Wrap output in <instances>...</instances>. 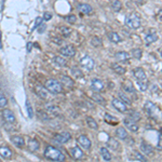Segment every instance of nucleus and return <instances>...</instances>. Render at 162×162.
Masks as SVG:
<instances>
[{"mask_svg": "<svg viewBox=\"0 0 162 162\" xmlns=\"http://www.w3.org/2000/svg\"><path fill=\"white\" fill-rule=\"evenodd\" d=\"M126 25L131 29H137L141 26V17L136 13H131L126 16Z\"/></svg>", "mask_w": 162, "mask_h": 162, "instance_id": "3", "label": "nucleus"}, {"mask_svg": "<svg viewBox=\"0 0 162 162\" xmlns=\"http://www.w3.org/2000/svg\"><path fill=\"white\" fill-rule=\"evenodd\" d=\"M100 155H102L103 159H104L105 161H110L111 160V155H110V152L108 151V149H107L106 147L100 148Z\"/></svg>", "mask_w": 162, "mask_h": 162, "instance_id": "29", "label": "nucleus"}, {"mask_svg": "<svg viewBox=\"0 0 162 162\" xmlns=\"http://www.w3.org/2000/svg\"><path fill=\"white\" fill-rule=\"evenodd\" d=\"M78 10H79L81 13H83V14H91L93 9L87 3H80L78 4Z\"/></svg>", "mask_w": 162, "mask_h": 162, "instance_id": "19", "label": "nucleus"}, {"mask_svg": "<svg viewBox=\"0 0 162 162\" xmlns=\"http://www.w3.org/2000/svg\"><path fill=\"white\" fill-rule=\"evenodd\" d=\"M108 147H110L111 149H118V147H119V143H118L117 141H116L115 139H113V137H110L108 141Z\"/></svg>", "mask_w": 162, "mask_h": 162, "instance_id": "36", "label": "nucleus"}, {"mask_svg": "<svg viewBox=\"0 0 162 162\" xmlns=\"http://www.w3.org/2000/svg\"><path fill=\"white\" fill-rule=\"evenodd\" d=\"M92 100H93L94 102L98 103V104H104L105 103V98L98 93H94L93 95H92Z\"/></svg>", "mask_w": 162, "mask_h": 162, "instance_id": "34", "label": "nucleus"}, {"mask_svg": "<svg viewBox=\"0 0 162 162\" xmlns=\"http://www.w3.org/2000/svg\"><path fill=\"white\" fill-rule=\"evenodd\" d=\"M71 139V135L70 133L68 132H63V133H60L55 136V141L58 142L60 144H65Z\"/></svg>", "mask_w": 162, "mask_h": 162, "instance_id": "9", "label": "nucleus"}, {"mask_svg": "<svg viewBox=\"0 0 162 162\" xmlns=\"http://www.w3.org/2000/svg\"><path fill=\"white\" fill-rule=\"evenodd\" d=\"M26 106H27V113H28V117L29 118H32V107H30V104H29V102H26Z\"/></svg>", "mask_w": 162, "mask_h": 162, "instance_id": "47", "label": "nucleus"}, {"mask_svg": "<svg viewBox=\"0 0 162 162\" xmlns=\"http://www.w3.org/2000/svg\"><path fill=\"white\" fill-rule=\"evenodd\" d=\"M45 157L52 161L61 162V161L65 160V155L63 154L60 149H58V148L53 147V146H51V145H48L47 147H45Z\"/></svg>", "mask_w": 162, "mask_h": 162, "instance_id": "1", "label": "nucleus"}, {"mask_svg": "<svg viewBox=\"0 0 162 162\" xmlns=\"http://www.w3.org/2000/svg\"><path fill=\"white\" fill-rule=\"evenodd\" d=\"M65 19H66L67 23H69V24H75L76 21H77V17H76L74 14H70V15H68V16L65 17Z\"/></svg>", "mask_w": 162, "mask_h": 162, "instance_id": "44", "label": "nucleus"}, {"mask_svg": "<svg viewBox=\"0 0 162 162\" xmlns=\"http://www.w3.org/2000/svg\"><path fill=\"white\" fill-rule=\"evenodd\" d=\"M45 87L47 89L48 92H50V93H52V94H58V93H61L63 90L62 83L55 79H49L45 81Z\"/></svg>", "mask_w": 162, "mask_h": 162, "instance_id": "2", "label": "nucleus"}, {"mask_svg": "<svg viewBox=\"0 0 162 162\" xmlns=\"http://www.w3.org/2000/svg\"><path fill=\"white\" fill-rule=\"evenodd\" d=\"M60 32L64 37H69L71 35V29L69 27H67V26H61Z\"/></svg>", "mask_w": 162, "mask_h": 162, "instance_id": "33", "label": "nucleus"}, {"mask_svg": "<svg viewBox=\"0 0 162 162\" xmlns=\"http://www.w3.org/2000/svg\"><path fill=\"white\" fill-rule=\"evenodd\" d=\"M52 19V14L49 12H45V15H43V19H45V21H49V19Z\"/></svg>", "mask_w": 162, "mask_h": 162, "instance_id": "49", "label": "nucleus"}, {"mask_svg": "<svg viewBox=\"0 0 162 162\" xmlns=\"http://www.w3.org/2000/svg\"><path fill=\"white\" fill-rule=\"evenodd\" d=\"M54 63H55L58 66H61V67H65L67 65V62L64 58H61V56H54L53 58Z\"/></svg>", "mask_w": 162, "mask_h": 162, "instance_id": "30", "label": "nucleus"}, {"mask_svg": "<svg viewBox=\"0 0 162 162\" xmlns=\"http://www.w3.org/2000/svg\"><path fill=\"white\" fill-rule=\"evenodd\" d=\"M45 28H47V26H45V24L42 23V24H41V25L38 27V32H39V34H42V32L45 30Z\"/></svg>", "mask_w": 162, "mask_h": 162, "instance_id": "48", "label": "nucleus"}, {"mask_svg": "<svg viewBox=\"0 0 162 162\" xmlns=\"http://www.w3.org/2000/svg\"><path fill=\"white\" fill-rule=\"evenodd\" d=\"M45 109H47V111H49L50 113H52V115H54V116H58L61 113L60 108H58V106H54V105H52V104L47 105V106H45Z\"/></svg>", "mask_w": 162, "mask_h": 162, "instance_id": "24", "label": "nucleus"}, {"mask_svg": "<svg viewBox=\"0 0 162 162\" xmlns=\"http://www.w3.org/2000/svg\"><path fill=\"white\" fill-rule=\"evenodd\" d=\"M133 75H134L136 80H146V74L144 71V69L141 68V67L135 68L134 71H133Z\"/></svg>", "mask_w": 162, "mask_h": 162, "instance_id": "17", "label": "nucleus"}, {"mask_svg": "<svg viewBox=\"0 0 162 162\" xmlns=\"http://www.w3.org/2000/svg\"><path fill=\"white\" fill-rule=\"evenodd\" d=\"M132 54H133V56H134L135 58L139 60V58H142V54H143V52H142L141 49H134L132 51Z\"/></svg>", "mask_w": 162, "mask_h": 162, "instance_id": "43", "label": "nucleus"}, {"mask_svg": "<svg viewBox=\"0 0 162 162\" xmlns=\"http://www.w3.org/2000/svg\"><path fill=\"white\" fill-rule=\"evenodd\" d=\"M2 118L6 123H14L15 122V116L10 109H3L2 110Z\"/></svg>", "mask_w": 162, "mask_h": 162, "instance_id": "7", "label": "nucleus"}, {"mask_svg": "<svg viewBox=\"0 0 162 162\" xmlns=\"http://www.w3.org/2000/svg\"><path fill=\"white\" fill-rule=\"evenodd\" d=\"M60 53L66 58H74L76 54V49L73 45H65L60 50Z\"/></svg>", "mask_w": 162, "mask_h": 162, "instance_id": "6", "label": "nucleus"}, {"mask_svg": "<svg viewBox=\"0 0 162 162\" xmlns=\"http://www.w3.org/2000/svg\"><path fill=\"white\" fill-rule=\"evenodd\" d=\"M105 118V121L106 122H109V123H117V120L115 119V117H113L111 115H109V113H106V115L104 116Z\"/></svg>", "mask_w": 162, "mask_h": 162, "instance_id": "41", "label": "nucleus"}, {"mask_svg": "<svg viewBox=\"0 0 162 162\" xmlns=\"http://www.w3.org/2000/svg\"><path fill=\"white\" fill-rule=\"evenodd\" d=\"M39 147H40V144H39V142L37 141V139H30V141L28 142V149L32 152L37 151V150L39 149Z\"/></svg>", "mask_w": 162, "mask_h": 162, "instance_id": "23", "label": "nucleus"}, {"mask_svg": "<svg viewBox=\"0 0 162 162\" xmlns=\"http://www.w3.org/2000/svg\"><path fill=\"white\" fill-rule=\"evenodd\" d=\"M157 40H158V35H157V32H155V30L150 32L149 34H148L147 36L145 37V42H146V45H151V43L156 42Z\"/></svg>", "mask_w": 162, "mask_h": 162, "instance_id": "16", "label": "nucleus"}, {"mask_svg": "<svg viewBox=\"0 0 162 162\" xmlns=\"http://www.w3.org/2000/svg\"><path fill=\"white\" fill-rule=\"evenodd\" d=\"M141 151L143 152L144 155H146V156H151V155H154V148H152L149 144L145 143V142H142Z\"/></svg>", "mask_w": 162, "mask_h": 162, "instance_id": "12", "label": "nucleus"}, {"mask_svg": "<svg viewBox=\"0 0 162 162\" xmlns=\"http://www.w3.org/2000/svg\"><path fill=\"white\" fill-rule=\"evenodd\" d=\"M134 157H135V160H136V161H147V159H146V157H144V155H143V154H141V152L135 151Z\"/></svg>", "mask_w": 162, "mask_h": 162, "instance_id": "42", "label": "nucleus"}, {"mask_svg": "<svg viewBox=\"0 0 162 162\" xmlns=\"http://www.w3.org/2000/svg\"><path fill=\"white\" fill-rule=\"evenodd\" d=\"M42 22H43V19L42 17H40V16H38L36 19V21H35V25H34V27H32V30H35L36 28H38L39 26L42 24Z\"/></svg>", "mask_w": 162, "mask_h": 162, "instance_id": "46", "label": "nucleus"}, {"mask_svg": "<svg viewBox=\"0 0 162 162\" xmlns=\"http://www.w3.org/2000/svg\"><path fill=\"white\" fill-rule=\"evenodd\" d=\"M78 144L80 145V147H82L83 149H90L91 148V141L89 139V137H87L85 135H80L79 137H78Z\"/></svg>", "mask_w": 162, "mask_h": 162, "instance_id": "8", "label": "nucleus"}, {"mask_svg": "<svg viewBox=\"0 0 162 162\" xmlns=\"http://www.w3.org/2000/svg\"><path fill=\"white\" fill-rule=\"evenodd\" d=\"M71 75L76 78H82L83 77V73L80 70V68H78V67H73V68H71Z\"/></svg>", "mask_w": 162, "mask_h": 162, "instance_id": "35", "label": "nucleus"}, {"mask_svg": "<svg viewBox=\"0 0 162 162\" xmlns=\"http://www.w3.org/2000/svg\"><path fill=\"white\" fill-rule=\"evenodd\" d=\"M0 48H1V32H0Z\"/></svg>", "mask_w": 162, "mask_h": 162, "instance_id": "53", "label": "nucleus"}, {"mask_svg": "<svg viewBox=\"0 0 162 162\" xmlns=\"http://www.w3.org/2000/svg\"><path fill=\"white\" fill-rule=\"evenodd\" d=\"M134 2H136L137 4H142L143 3V0H133Z\"/></svg>", "mask_w": 162, "mask_h": 162, "instance_id": "52", "label": "nucleus"}, {"mask_svg": "<svg viewBox=\"0 0 162 162\" xmlns=\"http://www.w3.org/2000/svg\"><path fill=\"white\" fill-rule=\"evenodd\" d=\"M85 120H87V124L89 126L90 129H92V130H97L98 129L97 122H96L92 117H87V119Z\"/></svg>", "mask_w": 162, "mask_h": 162, "instance_id": "27", "label": "nucleus"}, {"mask_svg": "<svg viewBox=\"0 0 162 162\" xmlns=\"http://www.w3.org/2000/svg\"><path fill=\"white\" fill-rule=\"evenodd\" d=\"M107 37H108V39L111 41V42L113 43H119L121 42V37L119 36V34L118 32H108V35H107Z\"/></svg>", "mask_w": 162, "mask_h": 162, "instance_id": "21", "label": "nucleus"}, {"mask_svg": "<svg viewBox=\"0 0 162 162\" xmlns=\"http://www.w3.org/2000/svg\"><path fill=\"white\" fill-rule=\"evenodd\" d=\"M130 119H132L133 121H139V119H141V115H139L137 111H132V113H130Z\"/></svg>", "mask_w": 162, "mask_h": 162, "instance_id": "40", "label": "nucleus"}, {"mask_svg": "<svg viewBox=\"0 0 162 162\" xmlns=\"http://www.w3.org/2000/svg\"><path fill=\"white\" fill-rule=\"evenodd\" d=\"M111 68H113V70H115V73H117L118 75H124V74H126V68L119 64H113L111 65Z\"/></svg>", "mask_w": 162, "mask_h": 162, "instance_id": "28", "label": "nucleus"}, {"mask_svg": "<svg viewBox=\"0 0 162 162\" xmlns=\"http://www.w3.org/2000/svg\"><path fill=\"white\" fill-rule=\"evenodd\" d=\"M91 45L95 48L100 47V45H102V40H100V38H98V37H93L91 40Z\"/></svg>", "mask_w": 162, "mask_h": 162, "instance_id": "39", "label": "nucleus"}, {"mask_svg": "<svg viewBox=\"0 0 162 162\" xmlns=\"http://www.w3.org/2000/svg\"><path fill=\"white\" fill-rule=\"evenodd\" d=\"M137 85L141 89V91H146L148 89V83L145 80H137Z\"/></svg>", "mask_w": 162, "mask_h": 162, "instance_id": "38", "label": "nucleus"}, {"mask_svg": "<svg viewBox=\"0 0 162 162\" xmlns=\"http://www.w3.org/2000/svg\"><path fill=\"white\" fill-rule=\"evenodd\" d=\"M111 104L115 107V109H117L120 113H126V111H128V105L124 102H122L120 98H113Z\"/></svg>", "mask_w": 162, "mask_h": 162, "instance_id": "5", "label": "nucleus"}, {"mask_svg": "<svg viewBox=\"0 0 162 162\" xmlns=\"http://www.w3.org/2000/svg\"><path fill=\"white\" fill-rule=\"evenodd\" d=\"M115 58L118 62H126V61L130 60V54H129L128 52L120 51L115 54Z\"/></svg>", "mask_w": 162, "mask_h": 162, "instance_id": "14", "label": "nucleus"}, {"mask_svg": "<svg viewBox=\"0 0 162 162\" xmlns=\"http://www.w3.org/2000/svg\"><path fill=\"white\" fill-rule=\"evenodd\" d=\"M123 90L126 92V93H130V94H134L135 93V89L133 87V84L131 82H126L123 84Z\"/></svg>", "mask_w": 162, "mask_h": 162, "instance_id": "31", "label": "nucleus"}, {"mask_svg": "<svg viewBox=\"0 0 162 162\" xmlns=\"http://www.w3.org/2000/svg\"><path fill=\"white\" fill-rule=\"evenodd\" d=\"M70 155L76 159V160H79V159L83 158V156H84L83 151L80 149V147H78V146L71 148V149H70Z\"/></svg>", "mask_w": 162, "mask_h": 162, "instance_id": "15", "label": "nucleus"}, {"mask_svg": "<svg viewBox=\"0 0 162 162\" xmlns=\"http://www.w3.org/2000/svg\"><path fill=\"white\" fill-rule=\"evenodd\" d=\"M159 150H161V134H159V142H158V145H157Z\"/></svg>", "mask_w": 162, "mask_h": 162, "instance_id": "50", "label": "nucleus"}, {"mask_svg": "<svg viewBox=\"0 0 162 162\" xmlns=\"http://www.w3.org/2000/svg\"><path fill=\"white\" fill-rule=\"evenodd\" d=\"M32 42H28V45H27V51L28 52L32 51Z\"/></svg>", "mask_w": 162, "mask_h": 162, "instance_id": "51", "label": "nucleus"}, {"mask_svg": "<svg viewBox=\"0 0 162 162\" xmlns=\"http://www.w3.org/2000/svg\"><path fill=\"white\" fill-rule=\"evenodd\" d=\"M119 97H120V100H121L122 102L126 103V105H131V104H132V100H130V97H128V96H126V94L122 93V92H119Z\"/></svg>", "mask_w": 162, "mask_h": 162, "instance_id": "37", "label": "nucleus"}, {"mask_svg": "<svg viewBox=\"0 0 162 162\" xmlns=\"http://www.w3.org/2000/svg\"><path fill=\"white\" fill-rule=\"evenodd\" d=\"M8 104V100H6V96H3L2 94H0V108H3Z\"/></svg>", "mask_w": 162, "mask_h": 162, "instance_id": "45", "label": "nucleus"}, {"mask_svg": "<svg viewBox=\"0 0 162 162\" xmlns=\"http://www.w3.org/2000/svg\"><path fill=\"white\" fill-rule=\"evenodd\" d=\"M11 142L14 144L16 147H23L25 145V141L21 135H14V136L11 137Z\"/></svg>", "mask_w": 162, "mask_h": 162, "instance_id": "18", "label": "nucleus"}, {"mask_svg": "<svg viewBox=\"0 0 162 162\" xmlns=\"http://www.w3.org/2000/svg\"><path fill=\"white\" fill-rule=\"evenodd\" d=\"M0 156L4 159H10L11 157H12V150L9 147L1 146V147H0Z\"/></svg>", "mask_w": 162, "mask_h": 162, "instance_id": "20", "label": "nucleus"}, {"mask_svg": "<svg viewBox=\"0 0 162 162\" xmlns=\"http://www.w3.org/2000/svg\"><path fill=\"white\" fill-rule=\"evenodd\" d=\"M111 8L115 12H119L122 9V2L120 0H115V1L111 3Z\"/></svg>", "mask_w": 162, "mask_h": 162, "instance_id": "32", "label": "nucleus"}, {"mask_svg": "<svg viewBox=\"0 0 162 162\" xmlns=\"http://www.w3.org/2000/svg\"><path fill=\"white\" fill-rule=\"evenodd\" d=\"M36 93L38 96H40L41 98H47L48 96V92H47V89L41 85H37L36 87Z\"/></svg>", "mask_w": 162, "mask_h": 162, "instance_id": "25", "label": "nucleus"}, {"mask_svg": "<svg viewBox=\"0 0 162 162\" xmlns=\"http://www.w3.org/2000/svg\"><path fill=\"white\" fill-rule=\"evenodd\" d=\"M144 108H145V110L147 111V113L149 116H154L155 113L158 110V107H157L152 102H149V100L145 103V106H144Z\"/></svg>", "mask_w": 162, "mask_h": 162, "instance_id": "13", "label": "nucleus"}, {"mask_svg": "<svg viewBox=\"0 0 162 162\" xmlns=\"http://www.w3.org/2000/svg\"><path fill=\"white\" fill-rule=\"evenodd\" d=\"M91 87L94 90V91L96 92H100L102 91L103 89L105 87V83L103 82L100 79H97V78H95V79H93L91 81Z\"/></svg>", "mask_w": 162, "mask_h": 162, "instance_id": "10", "label": "nucleus"}, {"mask_svg": "<svg viewBox=\"0 0 162 162\" xmlns=\"http://www.w3.org/2000/svg\"><path fill=\"white\" fill-rule=\"evenodd\" d=\"M80 66L87 69V70H92L94 68V66H95V62H94V60L91 56L85 55L84 58H82L80 60Z\"/></svg>", "mask_w": 162, "mask_h": 162, "instance_id": "4", "label": "nucleus"}, {"mask_svg": "<svg viewBox=\"0 0 162 162\" xmlns=\"http://www.w3.org/2000/svg\"><path fill=\"white\" fill-rule=\"evenodd\" d=\"M123 123H124V126H126L130 131H132V132L139 131V126H137V123L135 121H133L132 119H130V118H126Z\"/></svg>", "mask_w": 162, "mask_h": 162, "instance_id": "11", "label": "nucleus"}, {"mask_svg": "<svg viewBox=\"0 0 162 162\" xmlns=\"http://www.w3.org/2000/svg\"><path fill=\"white\" fill-rule=\"evenodd\" d=\"M116 135H117L118 139H128V132L122 126H119V128L116 130Z\"/></svg>", "mask_w": 162, "mask_h": 162, "instance_id": "22", "label": "nucleus"}, {"mask_svg": "<svg viewBox=\"0 0 162 162\" xmlns=\"http://www.w3.org/2000/svg\"><path fill=\"white\" fill-rule=\"evenodd\" d=\"M60 82L61 83H64L65 85H67V87H73L74 85V80L71 79L70 77H68V76H61L60 77Z\"/></svg>", "mask_w": 162, "mask_h": 162, "instance_id": "26", "label": "nucleus"}]
</instances>
